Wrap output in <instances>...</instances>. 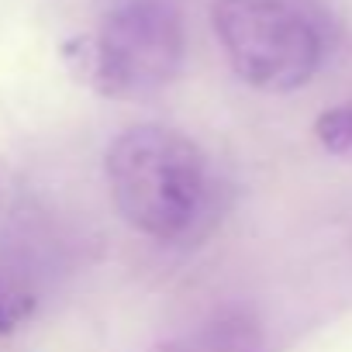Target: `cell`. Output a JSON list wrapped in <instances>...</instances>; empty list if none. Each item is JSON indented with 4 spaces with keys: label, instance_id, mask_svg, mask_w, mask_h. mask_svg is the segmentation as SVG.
Returning a JSON list of instances; mask_svg holds the SVG:
<instances>
[{
    "label": "cell",
    "instance_id": "obj_3",
    "mask_svg": "<svg viewBox=\"0 0 352 352\" xmlns=\"http://www.w3.org/2000/svg\"><path fill=\"white\" fill-rule=\"evenodd\" d=\"M184 25L169 0H118L87 42L100 94L135 100L162 90L184 66Z\"/></svg>",
    "mask_w": 352,
    "mask_h": 352
},
{
    "label": "cell",
    "instance_id": "obj_1",
    "mask_svg": "<svg viewBox=\"0 0 352 352\" xmlns=\"http://www.w3.org/2000/svg\"><path fill=\"white\" fill-rule=\"evenodd\" d=\"M104 173L118 214L155 242L194 239L211 221L218 180L208 155L180 131L159 124L121 131Z\"/></svg>",
    "mask_w": 352,
    "mask_h": 352
},
{
    "label": "cell",
    "instance_id": "obj_7",
    "mask_svg": "<svg viewBox=\"0 0 352 352\" xmlns=\"http://www.w3.org/2000/svg\"><path fill=\"white\" fill-rule=\"evenodd\" d=\"M159 352H176V345H166V349H159Z\"/></svg>",
    "mask_w": 352,
    "mask_h": 352
},
{
    "label": "cell",
    "instance_id": "obj_4",
    "mask_svg": "<svg viewBox=\"0 0 352 352\" xmlns=\"http://www.w3.org/2000/svg\"><path fill=\"white\" fill-rule=\"evenodd\" d=\"M176 352H266V328L249 304L214 311Z\"/></svg>",
    "mask_w": 352,
    "mask_h": 352
},
{
    "label": "cell",
    "instance_id": "obj_5",
    "mask_svg": "<svg viewBox=\"0 0 352 352\" xmlns=\"http://www.w3.org/2000/svg\"><path fill=\"white\" fill-rule=\"evenodd\" d=\"M35 311H38L35 290L11 273H0V335H14L21 324L35 318Z\"/></svg>",
    "mask_w": 352,
    "mask_h": 352
},
{
    "label": "cell",
    "instance_id": "obj_6",
    "mask_svg": "<svg viewBox=\"0 0 352 352\" xmlns=\"http://www.w3.org/2000/svg\"><path fill=\"white\" fill-rule=\"evenodd\" d=\"M318 142L335 155H352V107H331L314 121Z\"/></svg>",
    "mask_w": 352,
    "mask_h": 352
},
{
    "label": "cell",
    "instance_id": "obj_2",
    "mask_svg": "<svg viewBox=\"0 0 352 352\" xmlns=\"http://www.w3.org/2000/svg\"><path fill=\"white\" fill-rule=\"evenodd\" d=\"M214 35L235 69L256 90L290 94L321 66V35L287 0H214Z\"/></svg>",
    "mask_w": 352,
    "mask_h": 352
}]
</instances>
